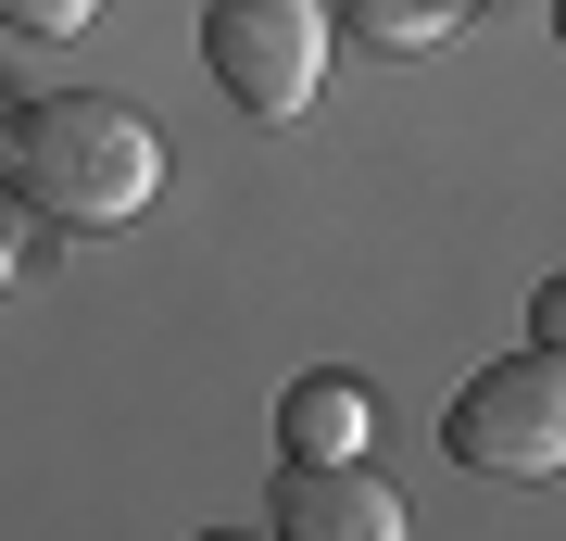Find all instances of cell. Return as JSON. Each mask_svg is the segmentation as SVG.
<instances>
[{
    "label": "cell",
    "mask_w": 566,
    "mask_h": 541,
    "mask_svg": "<svg viewBox=\"0 0 566 541\" xmlns=\"http://www.w3.org/2000/svg\"><path fill=\"white\" fill-rule=\"evenodd\" d=\"M554 39H566V0H554Z\"/></svg>",
    "instance_id": "9c48e42d"
},
{
    "label": "cell",
    "mask_w": 566,
    "mask_h": 541,
    "mask_svg": "<svg viewBox=\"0 0 566 541\" xmlns=\"http://www.w3.org/2000/svg\"><path fill=\"white\" fill-rule=\"evenodd\" d=\"M277 454H290V466H353V454H378V403H365V378H290Z\"/></svg>",
    "instance_id": "5b68a950"
},
{
    "label": "cell",
    "mask_w": 566,
    "mask_h": 541,
    "mask_svg": "<svg viewBox=\"0 0 566 541\" xmlns=\"http://www.w3.org/2000/svg\"><path fill=\"white\" fill-rule=\"evenodd\" d=\"M0 177L39 227H76V240H102V227H139L151 189H164V139L139 101L114 89H51L25 101L13 126H0Z\"/></svg>",
    "instance_id": "6da1fadb"
},
{
    "label": "cell",
    "mask_w": 566,
    "mask_h": 541,
    "mask_svg": "<svg viewBox=\"0 0 566 541\" xmlns=\"http://www.w3.org/2000/svg\"><path fill=\"white\" fill-rule=\"evenodd\" d=\"M528 327H542V341L566 353V278H542V302H528Z\"/></svg>",
    "instance_id": "ba28073f"
},
{
    "label": "cell",
    "mask_w": 566,
    "mask_h": 541,
    "mask_svg": "<svg viewBox=\"0 0 566 541\" xmlns=\"http://www.w3.org/2000/svg\"><path fill=\"white\" fill-rule=\"evenodd\" d=\"M88 13H102V0H0V25H25V39H76Z\"/></svg>",
    "instance_id": "52a82bcc"
},
{
    "label": "cell",
    "mask_w": 566,
    "mask_h": 541,
    "mask_svg": "<svg viewBox=\"0 0 566 541\" xmlns=\"http://www.w3.org/2000/svg\"><path fill=\"white\" fill-rule=\"evenodd\" d=\"M277 541H403V491L378 466H290L277 479Z\"/></svg>",
    "instance_id": "277c9868"
},
{
    "label": "cell",
    "mask_w": 566,
    "mask_h": 541,
    "mask_svg": "<svg viewBox=\"0 0 566 541\" xmlns=\"http://www.w3.org/2000/svg\"><path fill=\"white\" fill-rule=\"evenodd\" d=\"M441 441H453V466H479V479H566V353L528 341L504 365H479V378L453 391Z\"/></svg>",
    "instance_id": "7a4b0ae2"
},
{
    "label": "cell",
    "mask_w": 566,
    "mask_h": 541,
    "mask_svg": "<svg viewBox=\"0 0 566 541\" xmlns=\"http://www.w3.org/2000/svg\"><path fill=\"white\" fill-rule=\"evenodd\" d=\"M340 13H353V25H365L378 51H441L453 25L479 13V0H340Z\"/></svg>",
    "instance_id": "8992f818"
},
{
    "label": "cell",
    "mask_w": 566,
    "mask_h": 541,
    "mask_svg": "<svg viewBox=\"0 0 566 541\" xmlns=\"http://www.w3.org/2000/svg\"><path fill=\"white\" fill-rule=\"evenodd\" d=\"M202 63L240 114H303L327 89V0H214L202 13Z\"/></svg>",
    "instance_id": "3957f363"
}]
</instances>
